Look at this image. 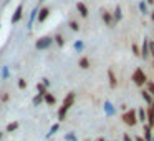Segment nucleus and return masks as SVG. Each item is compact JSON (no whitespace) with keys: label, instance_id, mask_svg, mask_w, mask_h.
<instances>
[{"label":"nucleus","instance_id":"f257e3e1","mask_svg":"<svg viewBox=\"0 0 154 141\" xmlns=\"http://www.w3.org/2000/svg\"><path fill=\"white\" fill-rule=\"evenodd\" d=\"M73 103H75V93H68L66 96H65V100H63V103H61V106L58 108V120H60V121L65 120V116H66L68 110L73 106Z\"/></svg>","mask_w":154,"mask_h":141},{"label":"nucleus","instance_id":"f03ea898","mask_svg":"<svg viewBox=\"0 0 154 141\" xmlns=\"http://www.w3.org/2000/svg\"><path fill=\"white\" fill-rule=\"evenodd\" d=\"M131 78H133L134 85H137V86H144L146 81H147V77H146V73H144L143 68H136V70L133 71V77Z\"/></svg>","mask_w":154,"mask_h":141},{"label":"nucleus","instance_id":"7ed1b4c3","mask_svg":"<svg viewBox=\"0 0 154 141\" xmlns=\"http://www.w3.org/2000/svg\"><path fill=\"white\" fill-rule=\"evenodd\" d=\"M121 120H123L128 126H136V123H137V113H136V110L124 111L123 116H121Z\"/></svg>","mask_w":154,"mask_h":141},{"label":"nucleus","instance_id":"20e7f679","mask_svg":"<svg viewBox=\"0 0 154 141\" xmlns=\"http://www.w3.org/2000/svg\"><path fill=\"white\" fill-rule=\"evenodd\" d=\"M53 43V40H51V37H42L37 40V43H35V48L37 50H47L50 45Z\"/></svg>","mask_w":154,"mask_h":141},{"label":"nucleus","instance_id":"39448f33","mask_svg":"<svg viewBox=\"0 0 154 141\" xmlns=\"http://www.w3.org/2000/svg\"><path fill=\"white\" fill-rule=\"evenodd\" d=\"M101 17H103V22H104V24L108 25V27H113V24H114L113 14H109V12L103 10V12H101Z\"/></svg>","mask_w":154,"mask_h":141},{"label":"nucleus","instance_id":"423d86ee","mask_svg":"<svg viewBox=\"0 0 154 141\" xmlns=\"http://www.w3.org/2000/svg\"><path fill=\"white\" fill-rule=\"evenodd\" d=\"M48 15H50V10H48L47 7H45V8H38L37 17H38V22H40V24H43V22L47 20V18H48Z\"/></svg>","mask_w":154,"mask_h":141},{"label":"nucleus","instance_id":"0eeeda50","mask_svg":"<svg viewBox=\"0 0 154 141\" xmlns=\"http://www.w3.org/2000/svg\"><path fill=\"white\" fill-rule=\"evenodd\" d=\"M22 12H23V7H22V5H18V7L15 8L14 15H12V24H17V22L20 20V18H22Z\"/></svg>","mask_w":154,"mask_h":141},{"label":"nucleus","instance_id":"6e6552de","mask_svg":"<svg viewBox=\"0 0 154 141\" xmlns=\"http://www.w3.org/2000/svg\"><path fill=\"white\" fill-rule=\"evenodd\" d=\"M76 10H78V14H80L81 17H85V18L88 17V7L83 4V2H78L76 4Z\"/></svg>","mask_w":154,"mask_h":141},{"label":"nucleus","instance_id":"1a4fd4ad","mask_svg":"<svg viewBox=\"0 0 154 141\" xmlns=\"http://www.w3.org/2000/svg\"><path fill=\"white\" fill-rule=\"evenodd\" d=\"M151 130H152V128H151L149 124L144 123V130H143V133H144V141H152V133H151Z\"/></svg>","mask_w":154,"mask_h":141},{"label":"nucleus","instance_id":"9d476101","mask_svg":"<svg viewBox=\"0 0 154 141\" xmlns=\"http://www.w3.org/2000/svg\"><path fill=\"white\" fill-rule=\"evenodd\" d=\"M108 78H109V86L116 88L118 86V80H116V75H114L113 70H108Z\"/></svg>","mask_w":154,"mask_h":141},{"label":"nucleus","instance_id":"9b49d317","mask_svg":"<svg viewBox=\"0 0 154 141\" xmlns=\"http://www.w3.org/2000/svg\"><path fill=\"white\" fill-rule=\"evenodd\" d=\"M141 55H143L144 58L149 55V40H147V38L143 42V47H141Z\"/></svg>","mask_w":154,"mask_h":141},{"label":"nucleus","instance_id":"f8f14e48","mask_svg":"<svg viewBox=\"0 0 154 141\" xmlns=\"http://www.w3.org/2000/svg\"><path fill=\"white\" fill-rule=\"evenodd\" d=\"M141 96H143V100H144V103H147V105H149V106H151V105H152V101H154V98H152V96H151V95H149V93H147V91H146V90H143V91H141Z\"/></svg>","mask_w":154,"mask_h":141},{"label":"nucleus","instance_id":"ddd939ff","mask_svg":"<svg viewBox=\"0 0 154 141\" xmlns=\"http://www.w3.org/2000/svg\"><path fill=\"white\" fill-rule=\"evenodd\" d=\"M43 101H45V103H48L50 106H53V105L57 103V98H55L51 93H47V95L43 96Z\"/></svg>","mask_w":154,"mask_h":141},{"label":"nucleus","instance_id":"4468645a","mask_svg":"<svg viewBox=\"0 0 154 141\" xmlns=\"http://www.w3.org/2000/svg\"><path fill=\"white\" fill-rule=\"evenodd\" d=\"M136 113H137V121H141L143 124L146 123V110H144V108H139Z\"/></svg>","mask_w":154,"mask_h":141},{"label":"nucleus","instance_id":"2eb2a0df","mask_svg":"<svg viewBox=\"0 0 154 141\" xmlns=\"http://www.w3.org/2000/svg\"><path fill=\"white\" fill-rule=\"evenodd\" d=\"M113 18H114V22H119L121 18H123V14H121V7L118 5L116 8H114V12H113Z\"/></svg>","mask_w":154,"mask_h":141},{"label":"nucleus","instance_id":"dca6fc26","mask_svg":"<svg viewBox=\"0 0 154 141\" xmlns=\"http://www.w3.org/2000/svg\"><path fill=\"white\" fill-rule=\"evenodd\" d=\"M78 65H80V68H83V70H86V68H90V60H88L86 57L80 58V61H78Z\"/></svg>","mask_w":154,"mask_h":141},{"label":"nucleus","instance_id":"f3484780","mask_svg":"<svg viewBox=\"0 0 154 141\" xmlns=\"http://www.w3.org/2000/svg\"><path fill=\"white\" fill-rule=\"evenodd\" d=\"M37 91H38V95H40V96H45V95L48 93V91H47V86H45L43 83H38V85H37Z\"/></svg>","mask_w":154,"mask_h":141},{"label":"nucleus","instance_id":"a211bd4d","mask_svg":"<svg viewBox=\"0 0 154 141\" xmlns=\"http://www.w3.org/2000/svg\"><path fill=\"white\" fill-rule=\"evenodd\" d=\"M37 14H38V8H33L32 10V15H30V20H28V27H33V22H35V18H37Z\"/></svg>","mask_w":154,"mask_h":141},{"label":"nucleus","instance_id":"6ab92c4d","mask_svg":"<svg viewBox=\"0 0 154 141\" xmlns=\"http://www.w3.org/2000/svg\"><path fill=\"white\" fill-rule=\"evenodd\" d=\"M146 86H147L146 91L151 95V96H154V81H149V80H147V81H146Z\"/></svg>","mask_w":154,"mask_h":141},{"label":"nucleus","instance_id":"aec40b11","mask_svg":"<svg viewBox=\"0 0 154 141\" xmlns=\"http://www.w3.org/2000/svg\"><path fill=\"white\" fill-rule=\"evenodd\" d=\"M18 128V121H14V123H10L7 126V133H12V131H15Z\"/></svg>","mask_w":154,"mask_h":141},{"label":"nucleus","instance_id":"412c9836","mask_svg":"<svg viewBox=\"0 0 154 141\" xmlns=\"http://www.w3.org/2000/svg\"><path fill=\"white\" fill-rule=\"evenodd\" d=\"M139 10H141V14H144V15L147 14V4L144 2V0H143V2H139Z\"/></svg>","mask_w":154,"mask_h":141},{"label":"nucleus","instance_id":"4be33fe9","mask_svg":"<svg viewBox=\"0 0 154 141\" xmlns=\"http://www.w3.org/2000/svg\"><path fill=\"white\" fill-rule=\"evenodd\" d=\"M58 128H60V124H58V123H55V124H53V126H51V130H50V133H48V134H47V136H48V138H50V136H53V134H55V133H57V131H58Z\"/></svg>","mask_w":154,"mask_h":141},{"label":"nucleus","instance_id":"5701e85b","mask_svg":"<svg viewBox=\"0 0 154 141\" xmlns=\"http://www.w3.org/2000/svg\"><path fill=\"white\" fill-rule=\"evenodd\" d=\"M55 42L58 43V47H63V45H65V40H63L61 35H57V37H55Z\"/></svg>","mask_w":154,"mask_h":141},{"label":"nucleus","instance_id":"b1692460","mask_svg":"<svg viewBox=\"0 0 154 141\" xmlns=\"http://www.w3.org/2000/svg\"><path fill=\"white\" fill-rule=\"evenodd\" d=\"M70 27H71V30H73V32H78V30H80V25H78V22H75V20L70 22Z\"/></svg>","mask_w":154,"mask_h":141},{"label":"nucleus","instance_id":"393cba45","mask_svg":"<svg viewBox=\"0 0 154 141\" xmlns=\"http://www.w3.org/2000/svg\"><path fill=\"white\" fill-rule=\"evenodd\" d=\"M131 48H133V53L136 55V57H139V55H141V52H139V48H137V45L133 43V47H131Z\"/></svg>","mask_w":154,"mask_h":141},{"label":"nucleus","instance_id":"a878e982","mask_svg":"<svg viewBox=\"0 0 154 141\" xmlns=\"http://www.w3.org/2000/svg\"><path fill=\"white\" fill-rule=\"evenodd\" d=\"M42 101H43V96H40V95H38V96H35V98H33V105H40Z\"/></svg>","mask_w":154,"mask_h":141},{"label":"nucleus","instance_id":"bb28decb","mask_svg":"<svg viewBox=\"0 0 154 141\" xmlns=\"http://www.w3.org/2000/svg\"><path fill=\"white\" fill-rule=\"evenodd\" d=\"M65 139H66V141H76V138H75L73 133H68L66 136H65Z\"/></svg>","mask_w":154,"mask_h":141},{"label":"nucleus","instance_id":"cd10ccee","mask_svg":"<svg viewBox=\"0 0 154 141\" xmlns=\"http://www.w3.org/2000/svg\"><path fill=\"white\" fill-rule=\"evenodd\" d=\"M18 86H20L22 90H23V88L27 86V81H25V80H18Z\"/></svg>","mask_w":154,"mask_h":141},{"label":"nucleus","instance_id":"c85d7f7f","mask_svg":"<svg viewBox=\"0 0 154 141\" xmlns=\"http://www.w3.org/2000/svg\"><path fill=\"white\" fill-rule=\"evenodd\" d=\"M75 48H76V50H83V43H81V42H76V43H75Z\"/></svg>","mask_w":154,"mask_h":141},{"label":"nucleus","instance_id":"c756f323","mask_svg":"<svg viewBox=\"0 0 154 141\" xmlns=\"http://www.w3.org/2000/svg\"><path fill=\"white\" fill-rule=\"evenodd\" d=\"M123 139H124V141H134V139H133V138H131V136H129V134H128V133H126V134H124V136H123Z\"/></svg>","mask_w":154,"mask_h":141},{"label":"nucleus","instance_id":"7c9ffc66","mask_svg":"<svg viewBox=\"0 0 154 141\" xmlns=\"http://www.w3.org/2000/svg\"><path fill=\"white\" fill-rule=\"evenodd\" d=\"M151 50H154V42L149 40V53H151Z\"/></svg>","mask_w":154,"mask_h":141},{"label":"nucleus","instance_id":"2f4dec72","mask_svg":"<svg viewBox=\"0 0 154 141\" xmlns=\"http://www.w3.org/2000/svg\"><path fill=\"white\" fill-rule=\"evenodd\" d=\"M134 141H144V138H141V136H136V138H134Z\"/></svg>","mask_w":154,"mask_h":141},{"label":"nucleus","instance_id":"473e14b6","mask_svg":"<svg viewBox=\"0 0 154 141\" xmlns=\"http://www.w3.org/2000/svg\"><path fill=\"white\" fill-rule=\"evenodd\" d=\"M146 4H147V5H152V4H154V0H146Z\"/></svg>","mask_w":154,"mask_h":141},{"label":"nucleus","instance_id":"72a5a7b5","mask_svg":"<svg viewBox=\"0 0 154 141\" xmlns=\"http://www.w3.org/2000/svg\"><path fill=\"white\" fill-rule=\"evenodd\" d=\"M98 141H106V139H104V138H98Z\"/></svg>","mask_w":154,"mask_h":141},{"label":"nucleus","instance_id":"f704fd0d","mask_svg":"<svg viewBox=\"0 0 154 141\" xmlns=\"http://www.w3.org/2000/svg\"><path fill=\"white\" fill-rule=\"evenodd\" d=\"M151 18H152V22H154V12H152V14H151Z\"/></svg>","mask_w":154,"mask_h":141},{"label":"nucleus","instance_id":"c9c22d12","mask_svg":"<svg viewBox=\"0 0 154 141\" xmlns=\"http://www.w3.org/2000/svg\"><path fill=\"white\" fill-rule=\"evenodd\" d=\"M151 108H152V113H154V101H152V105H151Z\"/></svg>","mask_w":154,"mask_h":141},{"label":"nucleus","instance_id":"e433bc0d","mask_svg":"<svg viewBox=\"0 0 154 141\" xmlns=\"http://www.w3.org/2000/svg\"><path fill=\"white\" fill-rule=\"evenodd\" d=\"M151 55H152V57H154V50H151Z\"/></svg>","mask_w":154,"mask_h":141},{"label":"nucleus","instance_id":"4c0bfd02","mask_svg":"<svg viewBox=\"0 0 154 141\" xmlns=\"http://www.w3.org/2000/svg\"><path fill=\"white\" fill-rule=\"evenodd\" d=\"M0 138H2V133H0Z\"/></svg>","mask_w":154,"mask_h":141},{"label":"nucleus","instance_id":"58836bf2","mask_svg":"<svg viewBox=\"0 0 154 141\" xmlns=\"http://www.w3.org/2000/svg\"><path fill=\"white\" fill-rule=\"evenodd\" d=\"M152 141H154V136H152Z\"/></svg>","mask_w":154,"mask_h":141},{"label":"nucleus","instance_id":"ea45409f","mask_svg":"<svg viewBox=\"0 0 154 141\" xmlns=\"http://www.w3.org/2000/svg\"><path fill=\"white\" fill-rule=\"evenodd\" d=\"M152 67H154V63H152Z\"/></svg>","mask_w":154,"mask_h":141},{"label":"nucleus","instance_id":"a19ab883","mask_svg":"<svg viewBox=\"0 0 154 141\" xmlns=\"http://www.w3.org/2000/svg\"><path fill=\"white\" fill-rule=\"evenodd\" d=\"M86 141H90V139H86Z\"/></svg>","mask_w":154,"mask_h":141}]
</instances>
